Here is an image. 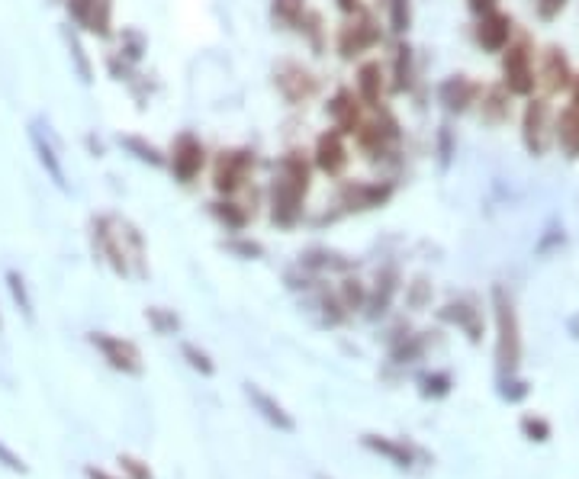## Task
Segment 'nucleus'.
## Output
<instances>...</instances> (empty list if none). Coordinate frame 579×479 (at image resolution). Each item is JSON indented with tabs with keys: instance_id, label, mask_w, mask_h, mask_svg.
<instances>
[{
	"instance_id": "obj_27",
	"label": "nucleus",
	"mask_w": 579,
	"mask_h": 479,
	"mask_svg": "<svg viewBox=\"0 0 579 479\" xmlns=\"http://www.w3.org/2000/svg\"><path fill=\"white\" fill-rule=\"evenodd\" d=\"M373 10H377V14L383 10L386 33L393 36V39H406L409 29H413V20H415L413 0H377V7Z\"/></svg>"
},
{
	"instance_id": "obj_49",
	"label": "nucleus",
	"mask_w": 579,
	"mask_h": 479,
	"mask_svg": "<svg viewBox=\"0 0 579 479\" xmlns=\"http://www.w3.org/2000/svg\"><path fill=\"white\" fill-rule=\"evenodd\" d=\"M0 328H4V315H0Z\"/></svg>"
},
{
	"instance_id": "obj_26",
	"label": "nucleus",
	"mask_w": 579,
	"mask_h": 479,
	"mask_svg": "<svg viewBox=\"0 0 579 479\" xmlns=\"http://www.w3.org/2000/svg\"><path fill=\"white\" fill-rule=\"evenodd\" d=\"M29 142H33L36 158H39L42 171H46L48 177H52V184L59 186V190H68L65 165H61V158L55 154V142L48 139V133L39 126V122H29Z\"/></svg>"
},
{
	"instance_id": "obj_47",
	"label": "nucleus",
	"mask_w": 579,
	"mask_h": 479,
	"mask_svg": "<svg viewBox=\"0 0 579 479\" xmlns=\"http://www.w3.org/2000/svg\"><path fill=\"white\" fill-rule=\"evenodd\" d=\"M566 93H570V107L579 110V74L573 78V84H570V90H566Z\"/></svg>"
},
{
	"instance_id": "obj_36",
	"label": "nucleus",
	"mask_w": 579,
	"mask_h": 479,
	"mask_svg": "<svg viewBox=\"0 0 579 479\" xmlns=\"http://www.w3.org/2000/svg\"><path fill=\"white\" fill-rule=\"evenodd\" d=\"M222 248H226V251H232V254H239V258H245V261H254V258H261V254H264V245H261V241H254V239H248L245 232L232 235L229 241H222Z\"/></svg>"
},
{
	"instance_id": "obj_14",
	"label": "nucleus",
	"mask_w": 579,
	"mask_h": 479,
	"mask_svg": "<svg viewBox=\"0 0 579 479\" xmlns=\"http://www.w3.org/2000/svg\"><path fill=\"white\" fill-rule=\"evenodd\" d=\"M573 78H576V68H573L570 55L563 46L551 42L538 52V90L544 97H560V93L570 90Z\"/></svg>"
},
{
	"instance_id": "obj_5",
	"label": "nucleus",
	"mask_w": 579,
	"mask_h": 479,
	"mask_svg": "<svg viewBox=\"0 0 579 479\" xmlns=\"http://www.w3.org/2000/svg\"><path fill=\"white\" fill-rule=\"evenodd\" d=\"M383 46H386V27L370 4L360 7L358 14L341 16V23L332 33V52L345 65H358L360 59L380 52Z\"/></svg>"
},
{
	"instance_id": "obj_12",
	"label": "nucleus",
	"mask_w": 579,
	"mask_h": 479,
	"mask_svg": "<svg viewBox=\"0 0 579 479\" xmlns=\"http://www.w3.org/2000/svg\"><path fill=\"white\" fill-rule=\"evenodd\" d=\"M553 103L544 93H534L528 97L525 107H521V120H519V133H521V145L531 158H544L553 148Z\"/></svg>"
},
{
	"instance_id": "obj_17",
	"label": "nucleus",
	"mask_w": 579,
	"mask_h": 479,
	"mask_svg": "<svg viewBox=\"0 0 579 479\" xmlns=\"http://www.w3.org/2000/svg\"><path fill=\"white\" fill-rule=\"evenodd\" d=\"M479 90H483V80L457 71V74H447V78L434 87V97H438V107L445 110L447 116H466L477 107Z\"/></svg>"
},
{
	"instance_id": "obj_48",
	"label": "nucleus",
	"mask_w": 579,
	"mask_h": 479,
	"mask_svg": "<svg viewBox=\"0 0 579 479\" xmlns=\"http://www.w3.org/2000/svg\"><path fill=\"white\" fill-rule=\"evenodd\" d=\"M87 476H91V479H113V476H110V473L97 470V466H87Z\"/></svg>"
},
{
	"instance_id": "obj_9",
	"label": "nucleus",
	"mask_w": 579,
	"mask_h": 479,
	"mask_svg": "<svg viewBox=\"0 0 579 479\" xmlns=\"http://www.w3.org/2000/svg\"><path fill=\"white\" fill-rule=\"evenodd\" d=\"M209 148L193 129H180L165 148V171L171 174V180L184 190H193L200 184L203 174L209 167Z\"/></svg>"
},
{
	"instance_id": "obj_22",
	"label": "nucleus",
	"mask_w": 579,
	"mask_h": 479,
	"mask_svg": "<svg viewBox=\"0 0 579 479\" xmlns=\"http://www.w3.org/2000/svg\"><path fill=\"white\" fill-rule=\"evenodd\" d=\"M400 286H402L400 267L383 264L377 271V277H373V286H367V306L364 309H370L373 319H377V315H383L386 309L393 306L396 293H400Z\"/></svg>"
},
{
	"instance_id": "obj_31",
	"label": "nucleus",
	"mask_w": 579,
	"mask_h": 479,
	"mask_svg": "<svg viewBox=\"0 0 579 479\" xmlns=\"http://www.w3.org/2000/svg\"><path fill=\"white\" fill-rule=\"evenodd\" d=\"M113 39H116V52H120L129 65L139 68L142 59H145V52H148V36L142 33L139 27H123V29H116Z\"/></svg>"
},
{
	"instance_id": "obj_43",
	"label": "nucleus",
	"mask_w": 579,
	"mask_h": 479,
	"mask_svg": "<svg viewBox=\"0 0 579 479\" xmlns=\"http://www.w3.org/2000/svg\"><path fill=\"white\" fill-rule=\"evenodd\" d=\"M499 7H502V0H466V10H470L473 20L493 14V10H499Z\"/></svg>"
},
{
	"instance_id": "obj_8",
	"label": "nucleus",
	"mask_w": 579,
	"mask_h": 479,
	"mask_svg": "<svg viewBox=\"0 0 579 479\" xmlns=\"http://www.w3.org/2000/svg\"><path fill=\"white\" fill-rule=\"evenodd\" d=\"M271 84L277 90V97L284 101V107L290 110H306L309 103H316L326 90V80L316 68H309L300 59H280L271 68Z\"/></svg>"
},
{
	"instance_id": "obj_15",
	"label": "nucleus",
	"mask_w": 579,
	"mask_h": 479,
	"mask_svg": "<svg viewBox=\"0 0 579 479\" xmlns=\"http://www.w3.org/2000/svg\"><path fill=\"white\" fill-rule=\"evenodd\" d=\"M367 113H370V110L364 107V101H360L358 93H354L351 84H338L332 93H328L326 120H328V126L338 129V133L348 135V139H351V135L358 133L360 126H364Z\"/></svg>"
},
{
	"instance_id": "obj_32",
	"label": "nucleus",
	"mask_w": 579,
	"mask_h": 479,
	"mask_svg": "<svg viewBox=\"0 0 579 479\" xmlns=\"http://www.w3.org/2000/svg\"><path fill=\"white\" fill-rule=\"evenodd\" d=\"M335 296H338V303L345 306V313L354 315L367 306V283L360 277H341L338 283H335Z\"/></svg>"
},
{
	"instance_id": "obj_40",
	"label": "nucleus",
	"mask_w": 579,
	"mask_h": 479,
	"mask_svg": "<svg viewBox=\"0 0 579 479\" xmlns=\"http://www.w3.org/2000/svg\"><path fill=\"white\" fill-rule=\"evenodd\" d=\"M528 4H531V14L538 16L541 23L560 20V16L566 14V7H570V0H528Z\"/></svg>"
},
{
	"instance_id": "obj_4",
	"label": "nucleus",
	"mask_w": 579,
	"mask_h": 479,
	"mask_svg": "<svg viewBox=\"0 0 579 479\" xmlns=\"http://www.w3.org/2000/svg\"><path fill=\"white\" fill-rule=\"evenodd\" d=\"M402 142H406V129H402L400 116L390 103L370 110L364 126L351 135V152L364 158L373 171H386L390 165L402 161Z\"/></svg>"
},
{
	"instance_id": "obj_10",
	"label": "nucleus",
	"mask_w": 579,
	"mask_h": 479,
	"mask_svg": "<svg viewBox=\"0 0 579 479\" xmlns=\"http://www.w3.org/2000/svg\"><path fill=\"white\" fill-rule=\"evenodd\" d=\"M493 315H496V364L512 377L521 364V325L512 296L499 283L493 286Z\"/></svg>"
},
{
	"instance_id": "obj_25",
	"label": "nucleus",
	"mask_w": 579,
	"mask_h": 479,
	"mask_svg": "<svg viewBox=\"0 0 579 479\" xmlns=\"http://www.w3.org/2000/svg\"><path fill=\"white\" fill-rule=\"evenodd\" d=\"M553 148L566 161H579V110H573L570 103L553 113Z\"/></svg>"
},
{
	"instance_id": "obj_37",
	"label": "nucleus",
	"mask_w": 579,
	"mask_h": 479,
	"mask_svg": "<svg viewBox=\"0 0 579 479\" xmlns=\"http://www.w3.org/2000/svg\"><path fill=\"white\" fill-rule=\"evenodd\" d=\"M180 354H184L187 364H190L193 370H200L203 377H213V373H216L213 357H209V354L203 351V347H197V345H190V341H184V345H180Z\"/></svg>"
},
{
	"instance_id": "obj_18",
	"label": "nucleus",
	"mask_w": 579,
	"mask_h": 479,
	"mask_svg": "<svg viewBox=\"0 0 579 479\" xmlns=\"http://www.w3.org/2000/svg\"><path fill=\"white\" fill-rule=\"evenodd\" d=\"M515 29H519L515 16L499 7L487 16H477V23H473V46L483 55H499L512 42Z\"/></svg>"
},
{
	"instance_id": "obj_33",
	"label": "nucleus",
	"mask_w": 579,
	"mask_h": 479,
	"mask_svg": "<svg viewBox=\"0 0 579 479\" xmlns=\"http://www.w3.org/2000/svg\"><path fill=\"white\" fill-rule=\"evenodd\" d=\"M65 42H68V52H71L74 71L80 74V80H84V84H91V80H93V65H91V59H87L84 46H80V33H78V29L65 27Z\"/></svg>"
},
{
	"instance_id": "obj_29",
	"label": "nucleus",
	"mask_w": 579,
	"mask_h": 479,
	"mask_svg": "<svg viewBox=\"0 0 579 479\" xmlns=\"http://www.w3.org/2000/svg\"><path fill=\"white\" fill-rule=\"evenodd\" d=\"M306 10H309V0H271V4H267V16H271V27L277 29V33H294Z\"/></svg>"
},
{
	"instance_id": "obj_39",
	"label": "nucleus",
	"mask_w": 579,
	"mask_h": 479,
	"mask_svg": "<svg viewBox=\"0 0 579 479\" xmlns=\"http://www.w3.org/2000/svg\"><path fill=\"white\" fill-rule=\"evenodd\" d=\"M406 303L415 313L432 303V283H428V277H415L413 283H406Z\"/></svg>"
},
{
	"instance_id": "obj_42",
	"label": "nucleus",
	"mask_w": 579,
	"mask_h": 479,
	"mask_svg": "<svg viewBox=\"0 0 579 479\" xmlns=\"http://www.w3.org/2000/svg\"><path fill=\"white\" fill-rule=\"evenodd\" d=\"M425 396H447L451 393V377L447 373H432V377H425V389H422Z\"/></svg>"
},
{
	"instance_id": "obj_13",
	"label": "nucleus",
	"mask_w": 579,
	"mask_h": 479,
	"mask_svg": "<svg viewBox=\"0 0 579 479\" xmlns=\"http://www.w3.org/2000/svg\"><path fill=\"white\" fill-rule=\"evenodd\" d=\"M309 161H313L316 174L328 177L332 184H335V180H341V177H348V171H351V161H354L351 139H348V135H341L338 129L326 126L313 139V145H309Z\"/></svg>"
},
{
	"instance_id": "obj_24",
	"label": "nucleus",
	"mask_w": 579,
	"mask_h": 479,
	"mask_svg": "<svg viewBox=\"0 0 579 479\" xmlns=\"http://www.w3.org/2000/svg\"><path fill=\"white\" fill-rule=\"evenodd\" d=\"M294 33L300 36L303 46H306L309 52L316 55V59L328 55V46H332V29H328V20H326V14H322L319 7H313V4H309V10L300 16V23H296Z\"/></svg>"
},
{
	"instance_id": "obj_11",
	"label": "nucleus",
	"mask_w": 579,
	"mask_h": 479,
	"mask_svg": "<svg viewBox=\"0 0 579 479\" xmlns=\"http://www.w3.org/2000/svg\"><path fill=\"white\" fill-rule=\"evenodd\" d=\"M68 27L97 42H113L116 36V0H61Z\"/></svg>"
},
{
	"instance_id": "obj_35",
	"label": "nucleus",
	"mask_w": 579,
	"mask_h": 479,
	"mask_svg": "<svg viewBox=\"0 0 579 479\" xmlns=\"http://www.w3.org/2000/svg\"><path fill=\"white\" fill-rule=\"evenodd\" d=\"M7 290H10V296H14L16 309H20V313L27 315L29 322H33V296H29L27 280H23L20 271H7Z\"/></svg>"
},
{
	"instance_id": "obj_34",
	"label": "nucleus",
	"mask_w": 579,
	"mask_h": 479,
	"mask_svg": "<svg viewBox=\"0 0 579 479\" xmlns=\"http://www.w3.org/2000/svg\"><path fill=\"white\" fill-rule=\"evenodd\" d=\"M364 444L370 447V451H377V453H383V457H390L396 466H409V463H413V453H409L402 444H393L390 438H380V434H364Z\"/></svg>"
},
{
	"instance_id": "obj_16",
	"label": "nucleus",
	"mask_w": 579,
	"mask_h": 479,
	"mask_svg": "<svg viewBox=\"0 0 579 479\" xmlns=\"http://www.w3.org/2000/svg\"><path fill=\"white\" fill-rule=\"evenodd\" d=\"M351 87L364 101L367 110H377L383 103H390V80H386V61H380L377 55H367L354 65Z\"/></svg>"
},
{
	"instance_id": "obj_6",
	"label": "nucleus",
	"mask_w": 579,
	"mask_h": 479,
	"mask_svg": "<svg viewBox=\"0 0 579 479\" xmlns=\"http://www.w3.org/2000/svg\"><path fill=\"white\" fill-rule=\"evenodd\" d=\"M499 84L515 101L538 93V42L528 29H515L512 42L499 52Z\"/></svg>"
},
{
	"instance_id": "obj_20",
	"label": "nucleus",
	"mask_w": 579,
	"mask_h": 479,
	"mask_svg": "<svg viewBox=\"0 0 579 479\" xmlns=\"http://www.w3.org/2000/svg\"><path fill=\"white\" fill-rule=\"evenodd\" d=\"M87 338H91V345L103 354V360H107L113 370L129 373V377H139L142 373V354L129 338H120V335H110V332H91Z\"/></svg>"
},
{
	"instance_id": "obj_3",
	"label": "nucleus",
	"mask_w": 579,
	"mask_h": 479,
	"mask_svg": "<svg viewBox=\"0 0 579 479\" xmlns=\"http://www.w3.org/2000/svg\"><path fill=\"white\" fill-rule=\"evenodd\" d=\"M396 190V177H341L335 180L332 197L326 200L322 213L313 219V226H332V222H341L348 216H364L373 213V209H383L393 203Z\"/></svg>"
},
{
	"instance_id": "obj_41",
	"label": "nucleus",
	"mask_w": 579,
	"mask_h": 479,
	"mask_svg": "<svg viewBox=\"0 0 579 479\" xmlns=\"http://www.w3.org/2000/svg\"><path fill=\"white\" fill-rule=\"evenodd\" d=\"M521 431H525L531 441H547V438H551V425H547L544 419H538V415H525V419H521Z\"/></svg>"
},
{
	"instance_id": "obj_46",
	"label": "nucleus",
	"mask_w": 579,
	"mask_h": 479,
	"mask_svg": "<svg viewBox=\"0 0 579 479\" xmlns=\"http://www.w3.org/2000/svg\"><path fill=\"white\" fill-rule=\"evenodd\" d=\"M332 4L341 16H351V14H358L360 7H367V0H332Z\"/></svg>"
},
{
	"instance_id": "obj_2",
	"label": "nucleus",
	"mask_w": 579,
	"mask_h": 479,
	"mask_svg": "<svg viewBox=\"0 0 579 479\" xmlns=\"http://www.w3.org/2000/svg\"><path fill=\"white\" fill-rule=\"evenodd\" d=\"M91 248L116 277L145 280L148 277V245L142 229L120 213L91 216Z\"/></svg>"
},
{
	"instance_id": "obj_7",
	"label": "nucleus",
	"mask_w": 579,
	"mask_h": 479,
	"mask_svg": "<svg viewBox=\"0 0 579 479\" xmlns=\"http://www.w3.org/2000/svg\"><path fill=\"white\" fill-rule=\"evenodd\" d=\"M209 186L213 197H241L254 184L258 174V152L248 145H226L209 154Z\"/></svg>"
},
{
	"instance_id": "obj_30",
	"label": "nucleus",
	"mask_w": 579,
	"mask_h": 479,
	"mask_svg": "<svg viewBox=\"0 0 579 479\" xmlns=\"http://www.w3.org/2000/svg\"><path fill=\"white\" fill-rule=\"evenodd\" d=\"M120 145L126 154H133L135 161H142V165L148 167H158V171H165V148H158L155 142H148L145 135L139 133H126L120 135Z\"/></svg>"
},
{
	"instance_id": "obj_38",
	"label": "nucleus",
	"mask_w": 579,
	"mask_h": 479,
	"mask_svg": "<svg viewBox=\"0 0 579 479\" xmlns=\"http://www.w3.org/2000/svg\"><path fill=\"white\" fill-rule=\"evenodd\" d=\"M145 319L152 322V328L158 335H174V332H177V325H180L177 315H174L171 309H165V306H148L145 309Z\"/></svg>"
},
{
	"instance_id": "obj_1",
	"label": "nucleus",
	"mask_w": 579,
	"mask_h": 479,
	"mask_svg": "<svg viewBox=\"0 0 579 479\" xmlns=\"http://www.w3.org/2000/svg\"><path fill=\"white\" fill-rule=\"evenodd\" d=\"M316 184V167L309 161L306 145H290L277 154L273 174L264 186V207L267 219L280 232H294L296 226L306 222L309 194Z\"/></svg>"
},
{
	"instance_id": "obj_45",
	"label": "nucleus",
	"mask_w": 579,
	"mask_h": 479,
	"mask_svg": "<svg viewBox=\"0 0 579 479\" xmlns=\"http://www.w3.org/2000/svg\"><path fill=\"white\" fill-rule=\"evenodd\" d=\"M120 463H123V470H129V476L133 479H152V473L142 466V460H135V457H120Z\"/></svg>"
},
{
	"instance_id": "obj_44",
	"label": "nucleus",
	"mask_w": 579,
	"mask_h": 479,
	"mask_svg": "<svg viewBox=\"0 0 579 479\" xmlns=\"http://www.w3.org/2000/svg\"><path fill=\"white\" fill-rule=\"evenodd\" d=\"M0 463L7 466V470H14V473H27V463H23V460L16 457L7 444H0Z\"/></svg>"
},
{
	"instance_id": "obj_28",
	"label": "nucleus",
	"mask_w": 579,
	"mask_h": 479,
	"mask_svg": "<svg viewBox=\"0 0 579 479\" xmlns=\"http://www.w3.org/2000/svg\"><path fill=\"white\" fill-rule=\"evenodd\" d=\"M245 396L254 402V409H258V412L264 415V419L271 421L273 428H280V431H286V434L296 431V421L290 419V412H286L280 402H273L261 387H254V383H245Z\"/></svg>"
},
{
	"instance_id": "obj_23",
	"label": "nucleus",
	"mask_w": 579,
	"mask_h": 479,
	"mask_svg": "<svg viewBox=\"0 0 579 479\" xmlns=\"http://www.w3.org/2000/svg\"><path fill=\"white\" fill-rule=\"evenodd\" d=\"M438 315L445 322H451V325H457L460 332L473 341V345H477L479 335H483V306H479L473 296H457V300L447 303Z\"/></svg>"
},
{
	"instance_id": "obj_19",
	"label": "nucleus",
	"mask_w": 579,
	"mask_h": 479,
	"mask_svg": "<svg viewBox=\"0 0 579 479\" xmlns=\"http://www.w3.org/2000/svg\"><path fill=\"white\" fill-rule=\"evenodd\" d=\"M386 80H390V97H406L419 84V61L409 39H393L390 61H386Z\"/></svg>"
},
{
	"instance_id": "obj_21",
	"label": "nucleus",
	"mask_w": 579,
	"mask_h": 479,
	"mask_svg": "<svg viewBox=\"0 0 579 479\" xmlns=\"http://www.w3.org/2000/svg\"><path fill=\"white\" fill-rule=\"evenodd\" d=\"M512 101H515V97L499 84V80H496V84H483L473 113L479 116V122H483V126H493V129L506 126V122L512 120Z\"/></svg>"
}]
</instances>
